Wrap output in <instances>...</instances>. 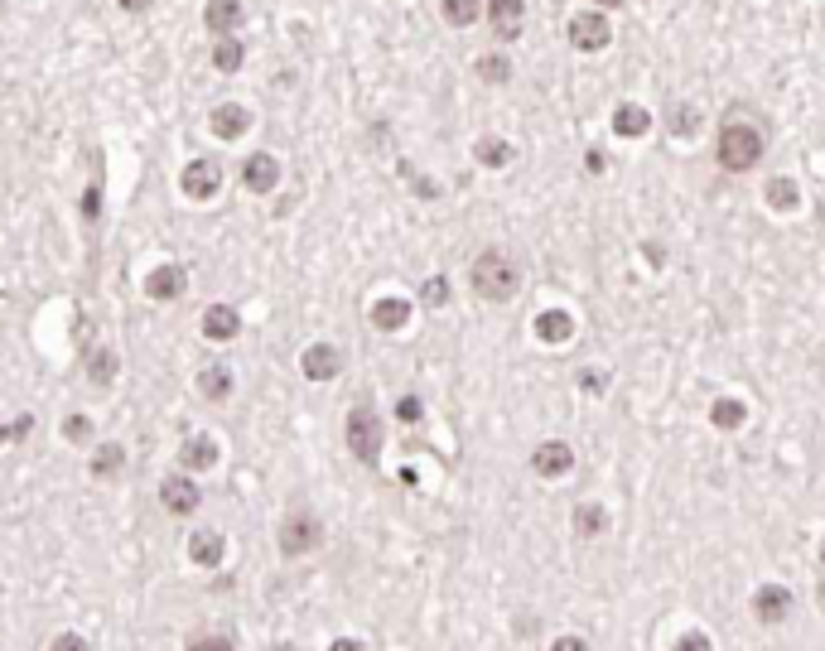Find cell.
<instances>
[{
    "label": "cell",
    "mask_w": 825,
    "mask_h": 651,
    "mask_svg": "<svg viewBox=\"0 0 825 651\" xmlns=\"http://www.w3.org/2000/svg\"><path fill=\"white\" fill-rule=\"evenodd\" d=\"M743 107H734V116H724L715 131V164L724 174H748L758 169L763 155H768V136L753 116H739Z\"/></svg>",
    "instance_id": "cell-1"
},
{
    "label": "cell",
    "mask_w": 825,
    "mask_h": 651,
    "mask_svg": "<svg viewBox=\"0 0 825 651\" xmlns=\"http://www.w3.org/2000/svg\"><path fill=\"white\" fill-rule=\"evenodd\" d=\"M468 285H473V295L483 299V304H507V299H517V290H522V266L502 246H488V251L473 256Z\"/></svg>",
    "instance_id": "cell-2"
},
{
    "label": "cell",
    "mask_w": 825,
    "mask_h": 651,
    "mask_svg": "<svg viewBox=\"0 0 825 651\" xmlns=\"http://www.w3.org/2000/svg\"><path fill=\"white\" fill-rule=\"evenodd\" d=\"M343 439H348V454L358 463H382V444H386V430H382V415L372 406H353L348 425H343Z\"/></svg>",
    "instance_id": "cell-3"
},
{
    "label": "cell",
    "mask_w": 825,
    "mask_h": 651,
    "mask_svg": "<svg viewBox=\"0 0 825 651\" xmlns=\"http://www.w3.org/2000/svg\"><path fill=\"white\" fill-rule=\"evenodd\" d=\"M275 545H280L285 560H300V555H309V550L324 545V521L309 512V507H295V512H285V521H280Z\"/></svg>",
    "instance_id": "cell-4"
},
{
    "label": "cell",
    "mask_w": 825,
    "mask_h": 651,
    "mask_svg": "<svg viewBox=\"0 0 825 651\" xmlns=\"http://www.w3.org/2000/svg\"><path fill=\"white\" fill-rule=\"evenodd\" d=\"M565 34H570V49H579V54H599V49H608L613 44V25H608V15L604 10H575L570 15V25H565Z\"/></svg>",
    "instance_id": "cell-5"
},
{
    "label": "cell",
    "mask_w": 825,
    "mask_h": 651,
    "mask_svg": "<svg viewBox=\"0 0 825 651\" xmlns=\"http://www.w3.org/2000/svg\"><path fill=\"white\" fill-rule=\"evenodd\" d=\"M483 20L493 25V39L507 49L522 39V25H526V0H483Z\"/></svg>",
    "instance_id": "cell-6"
},
{
    "label": "cell",
    "mask_w": 825,
    "mask_h": 651,
    "mask_svg": "<svg viewBox=\"0 0 825 651\" xmlns=\"http://www.w3.org/2000/svg\"><path fill=\"white\" fill-rule=\"evenodd\" d=\"M570 468H575V449H570L565 439H541V444L531 449V473H536V478H550V483H555V478H565Z\"/></svg>",
    "instance_id": "cell-7"
},
{
    "label": "cell",
    "mask_w": 825,
    "mask_h": 651,
    "mask_svg": "<svg viewBox=\"0 0 825 651\" xmlns=\"http://www.w3.org/2000/svg\"><path fill=\"white\" fill-rule=\"evenodd\" d=\"M179 189L189 193L193 203H208V198L222 189V164L218 160H189L184 174H179Z\"/></svg>",
    "instance_id": "cell-8"
},
{
    "label": "cell",
    "mask_w": 825,
    "mask_h": 651,
    "mask_svg": "<svg viewBox=\"0 0 825 651\" xmlns=\"http://www.w3.org/2000/svg\"><path fill=\"white\" fill-rule=\"evenodd\" d=\"M198 502H203V492H198V483H193L189 473H169L165 483H160V507L169 516H193Z\"/></svg>",
    "instance_id": "cell-9"
},
{
    "label": "cell",
    "mask_w": 825,
    "mask_h": 651,
    "mask_svg": "<svg viewBox=\"0 0 825 651\" xmlns=\"http://www.w3.org/2000/svg\"><path fill=\"white\" fill-rule=\"evenodd\" d=\"M753 618L763 627H777L792 618V589L787 584H758V594H753Z\"/></svg>",
    "instance_id": "cell-10"
},
{
    "label": "cell",
    "mask_w": 825,
    "mask_h": 651,
    "mask_svg": "<svg viewBox=\"0 0 825 651\" xmlns=\"http://www.w3.org/2000/svg\"><path fill=\"white\" fill-rule=\"evenodd\" d=\"M203 25H208V34H218V39H237L242 25H247V5L242 0H208L203 5Z\"/></svg>",
    "instance_id": "cell-11"
},
{
    "label": "cell",
    "mask_w": 825,
    "mask_h": 651,
    "mask_svg": "<svg viewBox=\"0 0 825 651\" xmlns=\"http://www.w3.org/2000/svg\"><path fill=\"white\" fill-rule=\"evenodd\" d=\"M189 290V266H179V261H165V266H155V271L145 275V295L155 299V304H169V299H179Z\"/></svg>",
    "instance_id": "cell-12"
},
{
    "label": "cell",
    "mask_w": 825,
    "mask_h": 651,
    "mask_svg": "<svg viewBox=\"0 0 825 651\" xmlns=\"http://www.w3.org/2000/svg\"><path fill=\"white\" fill-rule=\"evenodd\" d=\"M300 372H304V381H333L343 372V353L333 343H309L300 353Z\"/></svg>",
    "instance_id": "cell-13"
},
{
    "label": "cell",
    "mask_w": 825,
    "mask_h": 651,
    "mask_svg": "<svg viewBox=\"0 0 825 651\" xmlns=\"http://www.w3.org/2000/svg\"><path fill=\"white\" fill-rule=\"evenodd\" d=\"M275 184H280V160L266 155V150L247 155V164H242V189L247 193H271Z\"/></svg>",
    "instance_id": "cell-14"
},
{
    "label": "cell",
    "mask_w": 825,
    "mask_h": 651,
    "mask_svg": "<svg viewBox=\"0 0 825 651\" xmlns=\"http://www.w3.org/2000/svg\"><path fill=\"white\" fill-rule=\"evenodd\" d=\"M237 333H242V314L232 304H208L203 309V338L208 343H232Z\"/></svg>",
    "instance_id": "cell-15"
},
{
    "label": "cell",
    "mask_w": 825,
    "mask_h": 651,
    "mask_svg": "<svg viewBox=\"0 0 825 651\" xmlns=\"http://www.w3.org/2000/svg\"><path fill=\"white\" fill-rule=\"evenodd\" d=\"M367 319H372V328H377V333H401V328L411 324V299H401V295L377 299Z\"/></svg>",
    "instance_id": "cell-16"
},
{
    "label": "cell",
    "mask_w": 825,
    "mask_h": 651,
    "mask_svg": "<svg viewBox=\"0 0 825 651\" xmlns=\"http://www.w3.org/2000/svg\"><path fill=\"white\" fill-rule=\"evenodd\" d=\"M208 126H213V136L218 140H242L251 131V111L237 107V102H222V107H213Z\"/></svg>",
    "instance_id": "cell-17"
},
{
    "label": "cell",
    "mask_w": 825,
    "mask_h": 651,
    "mask_svg": "<svg viewBox=\"0 0 825 651\" xmlns=\"http://www.w3.org/2000/svg\"><path fill=\"white\" fill-rule=\"evenodd\" d=\"M189 560L193 565H203V570H218L222 560H227V536H218V531H193L189 536Z\"/></svg>",
    "instance_id": "cell-18"
},
{
    "label": "cell",
    "mask_w": 825,
    "mask_h": 651,
    "mask_svg": "<svg viewBox=\"0 0 825 651\" xmlns=\"http://www.w3.org/2000/svg\"><path fill=\"white\" fill-rule=\"evenodd\" d=\"M536 338L550 343V348H560V343L575 338V319H570L565 309H541V314H536Z\"/></svg>",
    "instance_id": "cell-19"
},
{
    "label": "cell",
    "mask_w": 825,
    "mask_h": 651,
    "mask_svg": "<svg viewBox=\"0 0 825 651\" xmlns=\"http://www.w3.org/2000/svg\"><path fill=\"white\" fill-rule=\"evenodd\" d=\"M83 372H87V381H92V386H111V381H116V372H121V357L111 353L107 343H97V348H87Z\"/></svg>",
    "instance_id": "cell-20"
},
{
    "label": "cell",
    "mask_w": 825,
    "mask_h": 651,
    "mask_svg": "<svg viewBox=\"0 0 825 651\" xmlns=\"http://www.w3.org/2000/svg\"><path fill=\"white\" fill-rule=\"evenodd\" d=\"M647 131H652V111H647V107H637V102H623V107L613 111V136L637 140V136H647Z\"/></svg>",
    "instance_id": "cell-21"
},
{
    "label": "cell",
    "mask_w": 825,
    "mask_h": 651,
    "mask_svg": "<svg viewBox=\"0 0 825 651\" xmlns=\"http://www.w3.org/2000/svg\"><path fill=\"white\" fill-rule=\"evenodd\" d=\"M570 526H575L579 541H599V536L608 531V512L599 507V502H579L575 512H570Z\"/></svg>",
    "instance_id": "cell-22"
},
{
    "label": "cell",
    "mask_w": 825,
    "mask_h": 651,
    "mask_svg": "<svg viewBox=\"0 0 825 651\" xmlns=\"http://www.w3.org/2000/svg\"><path fill=\"white\" fill-rule=\"evenodd\" d=\"M179 459H184V468H189V473H208V468L218 463V444H213L208 434H189V439H184V449H179Z\"/></svg>",
    "instance_id": "cell-23"
},
{
    "label": "cell",
    "mask_w": 825,
    "mask_h": 651,
    "mask_svg": "<svg viewBox=\"0 0 825 651\" xmlns=\"http://www.w3.org/2000/svg\"><path fill=\"white\" fill-rule=\"evenodd\" d=\"M87 468H92V478H121L126 473V444H97L92 449V459H87Z\"/></svg>",
    "instance_id": "cell-24"
},
{
    "label": "cell",
    "mask_w": 825,
    "mask_h": 651,
    "mask_svg": "<svg viewBox=\"0 0 825 651\" xmlns=\"http://www.w3.org/2000/svg\"><path fill=\"white\" fill-rule=\"evenodd\" d=\"M710 425L724 434H734L748 425V406H743L739 396H719V401H710Z\"/></svg>",
    "instance_id": "cell-25"
},
{
    "label": "cell",
    "mask_w": 825,
    "mask_h": 651,
    "mask_svg": "<svg viewBox=\"0 0 825 651\" xmlns=\"http://www.w3.org/2000/svg\"><path fill=\"white\" fill-rule=\"evenodd\" d=\"M198 396H203V401H227V396H232V367L208 362V367L198 372Z\"/></svg>",
    "instance_id": "cell-26"
},
{
    "label": "cell",
    "mask_w": 825,
    "mask_h": 651,
    "mask_svg": "<svg viewBox=\"0 0 825 651\" xmlns=\"http://www.w3.org/2000/svg\"><path fill=\"white\" fill-rule=\"evenodd\" d=\"M700 126H705V116H700V107H695V102H676V107L666 111V136H671V140L695 136Z\"/></svg>",
    "instance_id": "cell-27"
},
{
    "label": "cell",
    "mask_w": 825,
    "mask_h": 651,
    "mask_svg": "<svg viewBox=\"0 0 825 651\" xmlns=\"http://www.w3.org/2000/svg\"><path fill=\"white\" fill-rule=\"evenodd\" d=\"M473 160L488 164V169H507V164L517 160V150H512V140H502V136H478V145H473Z\"/></svg>",
    "instance_id": "cell-28"
},
{
    "label": "cell",
    "mask_w": 825,
    "mask_h": 651,
    "mask_svg": "<svg viewBox=\"0 0 825 651\" xmlns=\"http://www.w3.org/2000/svg\"><path fill=\"white\" fill-rule=\"evenodd\" d=\"M440 15L449 29H468L483 20V0H440Z\"/></svg>",
    "instance_id": "cell-29"
},
{
    "label": "cell",
    "mask_w": 825,
    "mask_h": 651,
    "mask_svg": "<svg viewBox=\"0 0 825 651\" xmlns=\"http://www.w3.org/2000/svg\"><path fill=\"white\" fill-rule=\"evenodd\" d=\"M473 73L488 82V87H502V82L512 78V58L502 54V49H497V54H483L478 63H473Z\"/></svg>",
    "instance_id": "cell-30"
},
{
    "label": "cell",
    "mask_w": 825,
    "mask_h": 651,
    "mask_svg": "<svg viewBox=\"0 0 825 651\" xmlns=\"http://www.w3.org/2000/svg\"><path fill=\"white\" fill-rule=\"evenodd\" d=\"M242 63H247L242 39H218V44H213V68H218V73H237Z\"/></svg>",
    "instance_id": "cell-31"
},
{
    "label": "cell",
    "mask_w": 825,
    "mask_h": 651,
    "mask_svg": "<svg viewBox=\"0 0 825 651\" xmlns=\"http://www.w3.org/2000/svg\"><path fill=\"white\" fill-rule=\"evenodd\" d=\"M768 203H772V208H782V213H792V208L801 203L797 184H792V179H772V184H768Z\"/></svg>",
    "instance_id": "cell-32"
},
{
    "label": "cell",
    "mask_w": 825,
    "mask_h": 651,
    "mask_svg": "<svg viewBox=\"0 0 825 651\" xmlns=\"http://www.w3.org/2000/svg\"><path fill=\"white\" fill-rule=\"evenodd\" d=\"M420 304H430V309H444V304H449V280H444V275H430V280L420 285Z\"/></svg>",
    "instance_id": "cell-33"
},
{
    "label": "cell",
    "mask_w": 825,
    "mask_h": 651,
    "mask_svg": "<svg viewBox=\"0 0 825 651\" xmlns=\"http://www.w3.org/2000/svg\"><path fill=\"white\" fill-rule=\"evenodd\" d=\"M396 420H401V425H420V420H425V401H420V396H401V401H396Z\"/></svg>",
    "instance_id": "cell-34"
},
{
    "label": "cell",
    "mask_w": 825,
    "mask_h": 651,
    "mask_svg": "<svg viewBox=\"0 0 825 651\" xmlns=\"http://www.w3.org/2000/svg\"><path fill=\"white\" fill-rule=\"evenodd\" d=\"M63 439H68V444H87V439H92V420H87V415H68V420H63Z\"/></svg>",
    "instance_id": "cell-35"
},
{
    "label": "cell",
    "mask_w": 825,
    "mask_h": 651,
    "mask_svg": "<svg viewBox=\"0 0 825 651\" xmlns=\"http://www.w3.org/2000/svg\"><path fill=\"white\" fill-rule=\"evenodd\" d=\"M671 651H715V642H710V632H700V627H695V632H681Z\"/></svg>",
    "instance_id": "cell-36"
},
{
    "label": "cell",
    "mask_w": 825,
    "mask_h": 651,
    "mask_svg": "<svg viewBox=\"0 0 825 651\" xmlns=\"http://www.w3.org/2000/svg\"><path fill=\"white\" fill-rule=\"evenodd\" d=\"M579 391L604 396V391H608V372H599V367H579Z\"/></svg>",
    "instance_id": "cell-37"
},
{
    "label": "cell",
    "mask_w": 825,
    "mask_h": 651,
    "mask_svg": "<svg viewBox=\"0 0 825 651\" xmlns=\"http://www.w3.org/2000/svg\"><path fill=\"white\" fill-rule=\"evenodd\" d=\"M49 651H92V647H87V637H78V632H58L54 642H49Z\"/></svg>",
    "instance_id": "cell-38"
},
{
    "label": "cell",
    "mask_w": 825,
    "mask_h": 651,
    "mask_svg": "<svg viewBox=\"0 0 825 651\" xmlns=\"http://www.w3.org/2000/svg\"><path fill=\"white\" fill-rule=\"evenodd\" d=\"M550 651H594V647H589L579 632H565V637H555V642H550Z\"/></svg>",
    "instance_id": "cell-39"
},
{
    "label": "cell",
    "mask_w": 825,
    "mask_h": 651,
    "mask_svg": "<svg viewBox=\"0 0 825 651\" xmlns=\"http://www.w3.org/2000/svg\"><path fill=\"white\" fill-rule=\"evenodd\" d=\"M189 651H237V647H232L227 637H193Z\"/></svg>",
    "instance_id": "cell-40"
},
{
    "label": "cell",
    "mask_w": 825,
    "mask_h": 651,
    "mask_svg": "<svg viewBox=\"0 0 825 651\" xmlns=\"http://www.w3.org/2000/svg\"><path fill=\"white\" fill-rule=\"evenodd\" d=\"M97 189H102V184H92V189H87V198H83V213L87 217H97V208H102V193H97Z\"/></svg>",
    "instance_id": "cell-41"
},
{
    "label": "cell",
    "mask_w": 825,
    "mask_h": 651,
    "mask_svg": "<svg viewBox=\"0 0 825 651\" xmlns=\"http://www.w3.org/2000/svg\"><path fill=\"white\" fill-rule=\"evenodd\" d=\"M584 169H589V174H604V169H608V160H604V155H599V150H589V155H584Z\"/></svg>",
    "instance_id": "cell-42"
},
{
    "label": "cell",
    "mask_w": 825,
    "mask_h": 651,
    "mask_svg": "<svg viewBox=\"0 0 825 651\" xmlns=\"http://www.w3.org/2000/svg\"><path fill=\"white\" fill-rule=\"evenodd\" d=\"M116 5H121V10H126V15H145V10H150V5H155V0H116Z\"/></svg>",
    "instance_id": "cell-43"
},
{
    "label": "cell",
    "mask_w": 825,
    "mask_h": 651,
    "mask_svg": "<svg viewBox=\"0 0 825 651\" xmlns=\"http://www.w3.org/2000/svg\"><path fill=\"white\" fill-rule=\"evenodd\" d=\"M329 651H367L358 642V637H338V642H329Z\"/></svg>",
    "instance_id": "cell-44"
},
{
    "label": "cell",
    "mask_w": 825,
    "mask_h": 651,
    "mask_svg": "<svg viewBox=\"0 0 825 651\" xmlns=\"http://www.w3.org/2000/svg\"><path fill=\"white\" fill-rule=\"evenodd\" d=\"M10 430H15V439H25V434L34 430V415H15V425H10Z\"/></svg>",
    "instance_id": "cell-45"
},
{
    "label": "cell",
    "mask_w": 825,
    "mask_h": 651,
    "mask_svg": "<svg viewBox=\"0 0 825 651\" xmlns=\"http://www.w3.org/2000/svg\"><path fill=\"white\" fill-rule=\"evenodd\" d=\"M618 5H628V0H594V10H604V15L608 10H618Z\"/></svg>",
    "instance_id": "cell-46"
},
{
    "label": "cell",
    "mask_w": 825,
    "mask_h": 651,
    "mask_svg": "<svg viewBox=\"0 0 825 651\" xmlns=\"http://www.w3.org/2000/svg\"><path fill=\"white\" fill-rule=\"evenodd\" d=\"M10 439H15V430H10V425L0 420V444H10Z\"/></svg>",
    "instance_id": "cell-47"
},
{
    "label": "cell",
    "mask_w": 825,
    "mask_h": 651,
    "mask_svg": "<svg viewBox=\"0 0 825 651\" xmlns=\"http://www.w3.org/2000/svg\"><path fill=\"white\" fill-rule=\"evenodd\" d=\"M821 570H825V541H821Z\"/></svg>",
    "instance_id": "cell-48"
}]
</instances>
